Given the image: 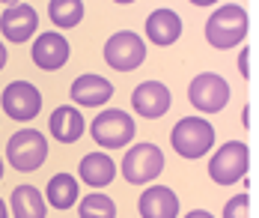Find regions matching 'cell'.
Listing matches in <instances>:
<instances>
[{
    "label": "cell",
    "mask_w": 259,
    "mask_h": 218,
    "mask_svg": "<svg viewBox=\"0 0 259 218\" xmlns=\"http://www.w3.org/2000/svg\"><path fill=\"white\" fill-rule=\"evenodd\" d=\"M247 30H250L247 9L238 3H224L206 18V42L218 51H227L244 42Z\"/></svg>",
    "instance_id": "6da1fadb"
},
{
    "label": "cell",
    "mask_w": 259,
    "mask_h": 218,
    "mask_svg": "<svg viewBox=\"0 0 259 218\" xmlns=\"http://www.w3.org/2000/svg\"><path fill=\"white\" fill-rule=\"evenodd\" d=\"M170 147L182 159H203L214 147V126L203 117H182L170 132Z\"/></svg>",
    "instance_id": "7a4b0ae2"
},
{
    "label": "cell",
    "mask_w": 259,
    "mask_h": 218,
    "mask_svg": "<svg viewBox=\"0 0 259 218\" xmlns=\"http://www.w3.org/2000/svg\"><path fill=\"white\" fill-rule=\"evenodd\" d=\"M48 159V137L36 129H18L6 143V162L21 173L39 170Z\"/></svg>",
    "instance_id": "3957f363"
},
{
    "label": "cell",
    "mask_w": 259,
    "mask_h": 218,
    "mask_svg": "<svg viewBox=\"0 0 259 218\" xmlns=\"http://www.w3.org/2000/svg\"><path fill=\"white\" fill-rule=\"evenodd\" d=\"M134 120H131L128 111H119V108H107L102 111L93 123H90V135L93 140L102 147V150H119L134 140Z\"/></svg>",
    "instance_id": "277c9868"
},
{
    "label": "cell",
    "mask_w": 259,
    "mask_h": 218,
    "mask_svg": "<svg viewBox=\"0 0 259 218\" xmlns=\"http://www.w3.org/2000/svg\"><path fill=\"white\" fill-rule=\"evenodd\" d=\"M250 167V150L244 140H230L224 143L211 159H208V176L218 186H235L238 179L247 176Z\"/></svg>",
    "instance_id": "5b68a950"
},
{
    "label": "cell",
    "mask_w": 259,
    "mask_h": 218,
    "mask_svg": "<svg viewBox=\"0 0 259 218\" xmlns=\"http://www.w3.org/2000/svg\"><path fill=\"white\" fill-rule=\"evenodd\" d=\"M119 170H122V179L131 183V186H149L152 179L161 176V170H164V153L158 150L155 143H134L128 153H125V159L119 164Z\"/></svg>",
    "instance_id": "8992f818"
},
{
    "label": "cell",
    "mask_w": 259,
    "mask_h": 218,
    "mask_svg": "<svg viewBox=\"0 0 259 218\" xmlns=\"http://www.w3.org/2000/svg\"><path fill=\"white\" fill-rule=\"evenodd\" d=\"M188 102L200 114H221L230 105V84L218 72H200L188 84Z\"/></svg>",
    "instance_id": "52a82bcc"
},
{
    "label": "cell",
    "mask_w": 259,
    "mask_h": 218,
    "mask_svg": "<svg viewBox=\"0 0 259 218\" xmlns=\"http://www.w3.org/2000/svg\"><path fill=\"white\" fill-rule=\"evenodd\" d=\"M143 60H146V45L143 36H137L134 30H119L104 42V63L116 72H131L143 66Z\"/></svg>",
    "instance_id": "ba28073f"
},
{
    "label": "cell",
    "mask_w": 259,
    "mask_h": 218,
    "mask_svg": "<svg viewBox=\"0 0 259 218\" xmlns=\"http://www.w3.org/2000/svg\"><path fill=\"white\" fill-rule=\"evenodd\" d=\"M0 105H3V111L12 120L30 123L42 111V93H39L36 84H30V81H12V84H6V90L0 96Z\"/></svg>",
    "instance_id": "9c48e42d"
},
{
    "label": "cell",
    "mask_w": 259,
    "mask_h": 218,
    "mask_svg": "<svg viewBox=\"0 0 259 218\" xmlns=\"http://www.w3.org/2000/svg\"><path fill=\"white\" fill-rule=\"evenodd\" d=\"M173 105V93H170V87L161 81H143L134 87V93H131V108L134 114H140L143 120H158V117H164L167 111Z\"/></svg>",
    "instance_id": "30bf717a"
},
{
    "label": "cell",
    "mask_w": 259,
    "mask_h": 218,
    "mask_svg": "<svg viewBox=\"0 0 259 218\" xmlns=\"http://www.w3.org/2000/svg\"><path fill=\"white\" fill-rule=\"evenodd\" d=\"M36 30H39V15H36V9L30 3H15L0 15V33L15 45L33 39Z\"/></svg>",
    "instance_id": "8fae6325"
},
{
    "label": "cell",
    "mask_w": 259,
    "mask_h": 218,
    "mask_svg": "<svg viewBox=\"0 0 259 218\" xmlns=\"http://www.w3.org/2000/svg\"><path fill=\"white\" fill-rule=\"evenodd\" d=\"M33 63L42 69V72H57L66 66L69 60V39L63 33H39L33 39V48H30Z\"/></svg>",
    "instance_id": "7c38bea8"
},
{
    "label": "cell",
    "mask_w": 259,
    "mask_h": 218,
    "mask_svg": "<svg viewBox=\"0 0 259 218\" xmlns=\"http://www.w3.org/2000/svg\"><path fill=\"white\" fill-rule=\"evenodd\" d=\"M69 96L80 108H102L113 99V84L102 75H80V78L72 81Z\"/></svg>",
    "instance_id": "4fadbf2b"
},
{
    "label": "cell",
    "mask_w": 259,
    "mask_h": 218,
    "mask_svg": "<svg viewBox=\"0 0 259 218\" xmlns=\"http://www.w3.org/2000/svg\"><path fill=\"white\" fill-rule=\"evenodd\" d=\"M140 218H176L179 215V197L167 186H149L137 200Z\"/></svg>",
    "instance_id": "5bb4252c"
},
{
    "label": "cell",
    "mask_w": 259,
    "mask_h": 218,
    "mask_svg": "<svg viewBox=\"0 0 259 218\" xmlns=\"http://www.w3.org/2000/svg\"><path fill=\"white\" fill-rule=\"evenodd\" d=\"M146 36H149L152 45H161V48L179 42V36H182L179 12H173V9H167V6L149 12V18H146Z\"/></svg>",
    "instance_id": "9a60e30c"
},
{
    "label": "cell",
    "mask_w": 259,
    "mask_h": 218,
    "mask_svg": "<svg viewBox=\"0 0 259 218\" xmlns=\"http://www.w3.org/2000/svg\"><path fill=\"white\" fill-rule=\"evenodd\" d=\"M78 173L90 189H104L116 176V162L107 153H87L78 164Z\"/></svg>",
    "instance_id": "2e32d148"
},
{
    "label": "cell",
    "mask_w": 259,
    "mask_h": 218,
    "mask_svg": "<svg viewBox=\"0 0 259 218\" xmlns=\"http://www.w3.org/2000/svg\"><path fill=\"white\" fill-rule=\"evenodd\" d=\"M48 129H51V135L60 143H75V140H80L87 126H83V117H80L78 108L60 105V108H54L51 120H48Z\"/></svg>",
    "instance_id": "e0dca14e"
},
{
    "label": "cell",
    "mask_w": 259,
    "mask_h": 218,
    "mask_svg": "<svg viewBox=\"0 0 259 218\" xmlns=\"http://www.w3.org/2000/svg\"><path fill=\"white\" fill-rule=\"evenodd\" d=\"M9 206L15 218H45V197L36 186H15Z\"/></svg>",
    "instance_id": "ac0fdd59"
},
{
    "label": "cell",
    "mask_w": 259,
    "mask_h": 218,
    "mask_svg": "<svg viewBox=\"0 0 259 218\" xmlns=\"http://www.w3.org/2000/svg\"><path fill=\"white\" fill-rule=\"evenodd\" d=\"M45 194H48V203H51L54 209H72L80 197V186L72 173H54L51 179H48Z\"/></svg>",
    "instance_id": "d6986e66"
},
{
    "label": "cell",
    "mask_w": 259,
    "mask_h": 218,
    "mask_svg": "<svg viewBox=\"0 0 259 218\" xmlns=\"http://www.w3.org/2000/svg\"><path fill=\"white\" fill-rule=\"evenodd\" d=\"M48 15L60 30H72L83 18V0H51L48 3Z\"/></svg>",
    "instance_id": "ffe728a7"
},
{
    "label": "cell",
    "mask_w": 259,
    "mask_h": 218,
    "mask_svg": "<svg viewBox=\"0 0 259 218\" xmlns=\"http://www.w3.org/2000/svg\"><path fill=\"white\" fill-rule=\"evenodd\" d=\"M78 215L80 218H116V203L102 191H93L83 200H78Z\"/></svg>",
    "instance_id": "44dd1931"
},
{
    "label": "cell",
    "mask_w": 259,
    "mask_h": 218,
    "mask_svg": "<svg viewBox=\"0 0 259 218\" xmlns=\"http://www.w3.org/2000/svg\"><path fill=\"white\" fill-rule=\"evenodd\" d=\"M224 218H250V197L247 194H235L224 206Z\"/></svg>",
    "instance_id": "7402d4cb"
},
{
    "label": "cell",
    "mask_w": 259,
    "mask_h": 218,
    "mask_svg": "<svg viewBox=\"0 0 259 218\" xmlns=\"http://www.w3.org/2000/svg\"><path fill=\"white\" fill-rule=\"evenodd\" d=\"M238 72H241L244 81L250 78V48H241V54H238Z\"/></svg>",
    "instance_id": "603a6c76"
},
{
    "label": "cell",
    "mask_w": 259,
    "mask_h": 218,
    "mask_svg": "<svg viewBox=\"0 0 259 218\" xmlns=\"http://www.w3.org/2000/svg\"><path fill=\"white\" fill-rule=\"evenodd\" d=\"M185 218H214V215H211L208 209H194V212H188Z\"/></svg>",
    "instance_id": "cb8c5ba5"
},
{
    "label": "cell",
    "mask_w": 259,
    "mask_h": 218,
    "mask_svg": "<svg viewBox=\"0 0 259 218\" xmlns=\"http://www.w3.org/2000/svg\"><path fill=\"white\" fill-rule=\"evenodd\" d=\"M241 123H244V129L250 126V108H247V105H244V111H241Z\"/></svg>",
    "instance_id": "d4e9b609"
},
{
    "label": "cell",
    "mask_w": 259,
    "mask_h": 218,
    "mask_svg": "<svg viewBox=\"0 0 259 218\" xmlns=\"http://www.w3.org/2000/svg\"><path fill=\"white\" fill-rule=\"evenodd\" d=\"M6 57H9V54H6V45H3V42H0V69H3V66H6Z\"/></svg>",
    "instance_id": "484cf974"
},
{
    "label": "cell",
    "mask_w": 259,
    "mask_h": 218,
    "mask_svg": "<svg viewBox=\"0 0 259 218\" xmlns=\"http://www.w3.org/2000/svg\"><path fill=\"white\" fill-rule=\"evenodd\" d=\"M194 6H211V3H218V0H191Z\"/></svg>",
    "instance_id": "4316f807"
},
{
    "label": "cell",
    "mask_w": 259,
    "mask_h": 218,
    "mask_svg": "<svg viewBox=\"0 0 259 218\" xmlns=\"http://www.w3.org/2000/svg\"><path fill=\"white\" fill-rule=\"evenodd\" d=\"M0 218H9V212H6V203L0 200Z\"/></svg>",
    "instance_id": "83f0119b"
},
{
    "label": "cell",
    "mask_w": 259,
    "mask_h": 218,
    "mask_svg": "<svg viewBox=\"0 0 259 218\" xmlns=\"http://www.w3.org/2000/svg\"><path fill=\"white\" fill-rule=\"evenodd\" d=\"M0 3H6V6H15V3H21V0H0Z\"/></svg>",
    "instance_id": "f1b7e54d"
},
{
    "label": "cell",
    "mask_w": 259,
    "mask_h": 218,
    "mask_svg": "<svg viewBox=\"0 0 259 218\" xmlns=\"http://www.w3.org/2000/svg\"><path fill=\"white\" fill-rule=\"evenodd\" d=\"M113 3H122V6H125V3H134V0H113Z\"/></svg>",
    "instance_id": "f546056e"
},
{
    "label": "cell",
    "mask_w": 259,
    "mask_h": 218,
    "mask_svg": "<svg viewBox=\"0 0 259 218\" xmlns=\"http://www.w3.org/2000/svg\"><path fill=\"white\" fill-rule=\"evenodd\" d=\"M0 179H3V162H0Z\"/></svg>",
    "instance_id": "4dcf8cb0"
}]
</instances>
